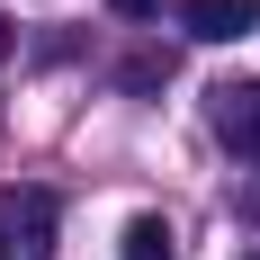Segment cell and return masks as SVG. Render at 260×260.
Instances as JSON below:
<instances>
[{
  "label": "cell",
  "instance_id": "obj_1",
  "mask_svg": "<svg viewBox=\"0 0 260 260\" xmlns=\"http://www.w3.org/2000/svg\"><path fill=\"white\" fill-rule=\"evenodd\" d=\"M54 224L63 207L45 188H0V260H54Z\"/></svg>",
  "mask_w": 260,
  "mask_h": 260
},
{
  "label": "cell",
  "instance_id": "obj_2",
  "mask_svg": "<svg viewBox=\"0 0 260 260\" xmlns=\"http://www.w3.org/2000/svg\"><path fill=\"white\" fill-rule=\"evenodd\" d=\"M207 117H215V135H224L234 153H251V161H260V81H224Z\"/></svg>",
  "mask_w": 260,
  "mask_h": 260
},
{
  "label": "cell",
  "instance_id": "obj_3",
  "mask_svg": "<svg viewBox=\"0 0 260 260\" xmlns=\"http://www.w3.org/2000/svg\"><path fill=\"white\" fill-rule=\"evenodd\" d=\"M188 36H207V45H234V36H251L260 27V0H180Z\"/></svg>",
  "mask_w": 260,
  "mask_h": 260
},
{
  "label": "cell",
  "instance_id": "obj_4",
  "mask_svg": "<svg viewBox=\"0 0 260 260\" xmlns=\"http://www.w3.org/2000/svg\"><path fill=\"white\" fill-rule=\"evenodd\" d=\"M117 260H180L171 251V224H161V215H135L126 242H117Z\"/></svg>",
  "mask_w": 260,
  "mask_h": 260
},
{
  "label": "cell",
  "instance_id": "obj_5",
  "mask_svg": "<svg viewBox=\"0 0 260 260\" xmlns=\"http://www.w3.org/2000/svg\"><path fill=\"white\" fill-rule=\"evenodd\" d=\"M153 9H161V0H117V18H153Z\"/></svg>",
  "mask_w": 260,
  "mask_h": 260
},
{
  "label": "cell",
  "instance_id": "obj_6",
  "mask_svg": "<svg viewBox=\"0 0 260 260\" xmlns=\"http://www.w3.org/2000/svg\"><path fill=\"white\" fill-rule=\"evenodd\" d=\"M242 215H251V224H260V180H251V188H242Z\"/></svg>",
  "mask_w": 260,
  "mask_h": 260
},
{
  "label": "cell",
  "instance_id": "obj_7",
  "mask_svg": "<svg viewBox=\"0 0 260 260\" xmlns=\"http://www.w3.org/2000/svg\"><path fill=\"white\" fill-rule=\"evenodd\" d=\"M0 54H9V18H0Z\"/></svg>",
  "mask_w": 260,
  "mask_h": 260
},
{
  "label": "cell",
  "instance_id": "obj_8",
  "mask_svg": "<svg viewBox=\"0 0 260 260\" xmlns=\"http://www.w3.org/2000/svg\"><path fill=\"white\" fill-rule=\"evenodd\" d=\"M242 260H260V251H242Z\"/></svg>",
  "mask_w": 260,
  "mask_h": 260
}]
</instances>
